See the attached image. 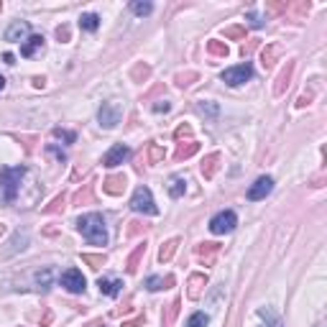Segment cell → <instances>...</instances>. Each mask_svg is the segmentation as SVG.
Instances as JSON below:
<instances>
[{"label": "cell", "mask_w": 327, "mask_h": 327, "mask_svg": "<svg viewBox=\"0 0 327 327\" xmlns=\"http://www.w3.org/2000/svg\"><path fill=\"white\" fill-rule=\"evenodd\" d=\"M77 230L82 233V238L92 245H105L108 243V228H105V217L90 212V215H82L77 220Z\"/></svg>", "instance_id": "6da1fadb"}, {"label": "cell", "mask_w": 327, "mask_h": 327, "mask_svg": "<svg viewBox=\"0 0 327 327\" xmlns=\"http://www.w3.org/2000/svg\"><path fill=\"white\" fill-rule=\"evenodd\" d=\"M26 171H28L26 166H5V169H0V189H3V195H5V202H16Z\"/></svg>", "instance_id": "7a4b0ae2"}, {"label": "cell", "mask_w": 327, "mask_h": 327, "mask_svg": "<svg viewBox=\"0 0 327 327\" xmlns=\"http://www.w3.org/2000/svg\"><path fill=\"white\" fill-rule=\"evenodd\" d=\"M130 207L136 212H143V215H159V207L154 202V195L148 187H138L133 192V200H130Z\"/></svg>", "instance_id": "3957f363"}, {"label": "cell", "mask_w": 327, "mask_h": 327, "mask_svg": "<svg viewBox=\"0 0 327 327\" xmlns=\"http://www.w3.org/2000/svg\"><path fill=\"white\" fill-rule=\"evenodd\" d=\"M235 225H238V215H235L233 210H222V212H217V215L210 220V230H212L215 235L233 233Z\"/></svg>", "instance_id": "277c9868"}, {"label": "cell", "mask_w": 327, "mask_h": 327, "mask_svg": "<svg viewBox=\"0 0 327 327\" xmlns=\"http://www.w3.org/2000/svg\"><path fill=\"white\" fill-rule=\"evenodd\" d=\"M121 118H123V110L121 105H115V102H102L100 110H97V121L102 128H115L118 123H121Z\"/></svg>", "instance_id": "5b68a950"}, {"label": "cell", "mask_w": 327, "mask_h": 327, "mask_svg": "<svg viewBox=\"0 0 327 327\" xmlns=\"http://www.w3.org/2000/svg\"><path fill=\"white\" fill-rule=\"evenodd\" d=\"M250 77H253V67H250L248 62H245V64H238V67H230V69L222 72V82L230 84V87L243 84V82H248Z\"/></svg>", "instance_id": "8992f818"}, {"label": "cell", "mask_w": 327, "mask_h": 327, "mask_svg": "<svg viewBox=\"0 0 327 327\" xmlns=\"http://www.w3.org/2000/svg\"><path fill=\"white\" fill-rule=\"evenodd\" d=\"M59 281H62V286H64L67 291H72V294H82V291L87 289V281H84L82 271H77V269H67Z\"/></svg>", "instance_id": "52a82bcc"}, {"label": "cell", "mask_w": 327, "mask_h": 327, "mask_svg": "<svg viewBox=\"0 0 327 327\" xmlns=\"http://www.w3.org/2000/svg\"><path fill=\"white\" fill-rule=\"evenodd\" d=\"M125 159H130V148L128 146H123V143H115L110 151L102 156V166H108V169H113V166H118V164H123Z\"/></svg>", "instance_id": "ba28073f"}, {"label": "cell", "mask_w": 327, "mask_h": 327, "mask_svg": "<svg viewBox=\"0 0 327 327\" xmlns=\"http://www.w3.org/2000/svg\"><path fill=\"white\" fill-rule=\"evenodd\" d=\"M271 189H274V179H271V176H258V179L253 182V187L248 189V200L250 202L263 200L266 195H271Z\"/></svg>", "instance_id": "9c48e42d"}, {"label": "cell", "mask_w": 327, "mask_h": 327, "mask_svg": "<svg viewBox=\"0 0 327 327\" xmlns=\"http://www.w3.org/2000/svg\"><path fill=\"white\" fill-rule=\"evenodd\" d=\"M28 34H31V26H28V21H13L8 26V31H5V41L18 43V41H26Z\"/></svg>", "instance_id": "30bf717a"}, {"label": "cell", "mask_w": 327, "mask_h": 327, "mask_svg": "<svg viewBox=\"0 0 327 327\" xmlns=\"http://www.w3.org/2000/svg\"><path fill=\"white\" fill-rule=\"evenodd\" d=\"M125 187H128V182H125L123 174H113L102 182V192H105V195H113V197H121L125 192Z\"/></svg>", "instance_id": "8fae6325"}, {"label": "cell", "mask_w": 327, "mask_h": 327, "mask_svg": "<svg viewBox=\"0 0 327 327\" xmlns=\"http://www.w3.org/2000/svg\"><path fill=\"white\" fill-rule=\"evenodd\" d=\"M217 250H220L217 243H200V245L195 248V256H197L204 266H212V263H215V256H217Z\"/></svg>", "instance_id": "7c38bea8"}, {"label": "cell", "mask_w": 327, "mask_h": 327, "mask_svg": "<svg viewBox=\"0 0 327 327\" xmlns=\"http://www.w3.org/2000/svg\"><path fill=\"white\" fill-rule=\"evenodd\" d=\"M204 286H207V276L204 274H192L189 281H187V296L189 299H200Z\"/></svg>", "instance_id": "4fadbf2b"}, {"label": "cell", "mask_w": 327, "mask_h": 327, "mask_svg": "<svg viewBox=\"0 0 327 327\" xmlns=\"http://www.w3.org/2000/svg\"><path fill=\"white\" fill-rule=\"evenodd\" d=\"M291 74H294V62H286V67L281 69V74L276 77V84H274V95L281 97L286 92V87H289V80H291Z\"/></svg>", "instance_id": "5bb4252c"}, {"label": "cell", "mask_w": 327, "mask_h": 327, "mask_svg": "<svg viewBox=\"0 0 327 327\" xmlns=\"http://www.w3.org/2000/svg\"><path fill=\"white\" fill-rule=\"evenodd\" d=\"M39 49H43V36H41V34H34V36H28V39H26V43L21 46V56L31 59Z\"/></svg>", "instance_id": "9a60e30c"}, {"label": "cell", "mask_w": 327, "mask_h": 327, "mask_svg": "<svg viewBox=\"0 0 327 327\" xmlns=\"http://www.w3.org/2000/svg\"><path fill=\"white\" fill-rule=\"evenodd\" d=\"M143 256H146V241L133 248V253H130L128 261H125V271H128V274H136V271H138V263H141Z\"/></svg>", "instance_id": "2e32d148"}, {"label": "cell", "mask_w": 327, "mask_h": 327, "mask_svg": "<svg viewBox=\"0 0 327 327\" xmlns=\"http://www.w3.org/2000/svg\"><path fill=\"white\" fill-rule=\"evenodd\" d=\"M97 286H100V291L105 294V296H118V294H121V289H123V281L121 279H100Z\"/></svg>", "instance_id": "e0dca14e"}, {"label": "cell", "mask_w": 327, "mask_h": 327, "mask_svg": "<svg viewBox=\"0 0 327 327\" xmlns=\"http://www.w3.org/2000/svg\"><path fill=\"white\" fill-rule=\"evenodd\" d=\"M179 238H171V241H166V243H164L161 248H159V261L161 263H169L171 258H174V253H176V248H179Z\"/></svg>", "instance_id": "ac0fdd59"}, {"label": "cell", "mask_w": 327, "mask_h": 327, "mask_svg": "<svg viewBox=\"0 0 327 327\" xmlns=\"http://www.w3.org/2000/svg\"><path fill=\"white\" fill-rule=\"evenodd\" d=\"M166 189H169V197L179 200V197H184V192H187V179H184V176H171Z\"/></svg>", "instance_id": "d6986e66"}, {"label": "cell", "mask_w": 327, "mask_h": 327, "mask_svg": "<svg viewBox=\"0 0 327 327\" xmlns=\"http://www.w3.org/2000/svg\"><path fill=\"white\" fill-rule=\"evenodd\" d=\"M200 151V143L197 141H187V143H179V148L174 151V159L176 161H184V159H189V156H195Z\"/></svg>", "instance_id": "ffe728a7"}, {"label": "cell", "mask_w": 327, "mask_h": 327, "mask_svg": "<svg viewBox=\"0 0 327 327\" xmlns=\"http://www.w3.org/2000/svg\"><path fill=\"white\" fill-rule=\"evenodd\" d=\"M217 164H220V154H210V156H204V161H202V176H204V179H212V176H215Z\"/></svg>", "instance_id": "44dd1931"}, {"label": "cell", "mask_w": 327, "mask_h": 327, "mask_svg": "<svg viewBox=\"0 0 327 327\" xmlns=\"http://www.w3.org/2000/svg\"><path fill=\"white\" fill-rule=\"evenodd\" d=\"M171 284H174V276H166V279H161V276H148V279H146L148 291H161V289H169Z\"/></svg>", "instance_id": "7402d4cb"}, {"label": "cell", "mask_w": 327, "mask_h": 327, "mask_svg": "<svg viewBox=\"0 0 327 327\" xmlns=\"http://www.w3.org/2000/svg\"><path fill=\"white\" fill-rule=\"evenodd\" d=\"M80 28H82V31H97V28H100V16H97V13H82V16H80Z\"/></svg>", "instance_id": "603a6c76"}, {"label": "cell", "mask_w": 327, "mask_h": 327, "mask_svg": "<svg viewBox=\"0 0 327 327\" xmlns=\"http://www.w3.org/2000/svg\"><path fill=\"white\" fill-rule=\"evenodd\" d=\"M279 54H281V46H279V43H269V46H266V49L261 51V64H263L266 69H269Z\"/></svg>", "instance_id": "cb8c5ba5"}, {"label": "cell", "mask_w": 327, "mask_h": 327, "mask_svg": "<svg viewBox=\"0 0 327 327\" xmlns=\"http://www.w3.org/2000/svg\"><path fill=\"white\" fill-rule=\"evenodd\" d=\"M92 189L95 184H84L82 189L74 192V197H72V204H87V202H92Z\"/></svg>", "instance_id": "d4e9b609"}, {"label": "cell", "mask_w": 327, "mask_h": 327, "mask_svg": "<svg viewBox=\"0 0 327 327\" xmlns=\"http://www.w3.org/2000/svg\"><path fill=\"white\" fill-rule=\"evenodd\" d=\"M51 269H43V271H36L34 274V281H36V289H41V291H46L49 286H51Z\"/></svg>", "instance_id": "484cf974"}, {"label": "cell", "mask_w": 327, "mask_h": 327, "mask_svg": "<svg viewBox=\"0 0 327 327\" xmlns=\"http://www.w3.org/2000/svg\"><path fill=\"white\" fill-rule=\"evenodd\" d=\"M207 51H210L212 56H222V59L230 54L228 43H222V41H217V39H210V41H207Z\"/></svg>", "instance_id": "4316f807"}, {"label": "cell", "mask_w": 327, "mask_h": 327, "mask_svg": "<svg viewBox=\"0 0 327 327\" xmlns=\"http://www.w3.org/2000/svg\"><path fill=\"white\" fill-rule=\"evenodd\" d=\"M148 77H151V67L143 64V62L130 69V80H133V82H146Z\"/></svg>", "instance_id": "83f0119b"}, {"label": "cell", "mask_w": 327, "mask_h": 327, "mask_svg": "<svg viewBox=\"0 0 327 327\" xmlns=\"http://www.w3.org/2000/svg\"><path fill=\"white\" fill-rule=\"evenodd\" d=\"M197 110H200L202 115H207V118H217V113H220L217 102H210V100H200V102H197Z\"/></svg>", "instance_id": "f1b7e54d"}, {"label": "cell", "mask_w": 327, "mask_h": 327, "mask_svg": "<svg viewBox=\"0 0 327 327\" xmlns=\"http://www.w3.org/2000/svg\"><path fill=\"white\" fill-rule=\"evenodd\" d=\"M28 245V235L26 233H16L13 235V241H10V250L8 253H18V250H23Z\"/></svg>", "instance_id": "f546056e"}, {"label": "cell", "mask_w": 327, "mask_h": 327, "mask_svg": "<svg viewBox=\"0 0 327 327\" xmlns=\"http://www.w3.org/2000/svg\"><path fill=\"white\" fill-rule=\"evenodd\" d=\"M130 10L136 13V16H148V13L154 10V5L148 3V0H133V3H130Z\"/></svg>", "instance_id": "4dcf8cb0"}, {"label": "cell", "mask_w": 327, "mask_h": 327, "mask_svg": "<svg viewBox=\"0 0 327 327\" xmlns=\"http://www.w3.org/2000/svg\"><path fill=\"white\" fill-rule=\"evenodd\" d=\"M195 80H197V72H179V74L174 77L176 87H182V90H184V87H189Z\"/></svg>", "instance_id": "1f68e13d"}, {"label": "cell", "mask_w": 327, "mask_h": 327, "mask_svg": "<svg viewBox=\"0 0 327 327\" xmlns=\"http://www.w3.org/2000/svg\"><path fill=\"white\" fill-rule=\"evenodd\" d=\"M164 148L159 146V143H148V164H159V161H164Z\"/></svg>", "instance_id": "d6a6232c"}, {"label": "cell", "mask_w": 327, "mask_h": 327, "mask_svg": "<svg viewBox=\"0 0 327 327\" xmlns=\"http://www.w3.org/2000/svg\"><path fill=\"white\" fill-rule=\"evenodd\" d=\"M82 261L90 266V269H100V266L105 263V256L102 253H82Z\"/></svg>", "instance_id": "836d02e7"}, {"label": "cell", "mask_w": 327, "mask_h": 327, "mask_svg": "<svg viewBox=\"0 0 327 327\" xmlns=\"http://www.w3.org/2000/svg\"><path fill=\"white\" fill-rule=\"evenodd\" d=\"M207 322H210V317H207L204 312H195V315L187 320V327H207Z\"/></svg>", "instance_id": "e575fe53"}, {"label": "cell", "mask_w": 327, "mask_h": 327, "mask_svg": "<svg viewBox=\"0 0 327 327\" xmlns=\"http://www.w3.org/2000/svg\"><path fill=\"white\" fill-rule=\"evenodd\" d=\"M222 34H225V39H245V28L243 26H228V28H222Z\"/></svg>", "instance_id": "d590c367"}, {"label": "cell", "mask_w": 327, "mask_h": 327, "mask_svg": "<svg viewBox=\"0 0 327 327\" xmlns=\"http://www.w3.org/2000/svg\"><path fill=\"white\" fill-rule=\"evenodd\" d=\"M64 202H67V197H64V195H59V197H54V202H51L49 207H43V212H49V215L62 212V210H64Z\"/></svg>", "instance_id": "8d00e7d4"}, {"label": "cell", "mask_w": 327, "mask_h": 327, "mask_svg": "<svg viewBox=\"0 0 327 327\" xmlns=\"http://www.w3.org/2000/svg\"><path fill=\"white\" fill-rule=\"evenodd\" d=\"M245 21H248L250 28H263V26H266V18L258 16V13H253V10H248V13H245Z\"/></svg>", "instance_id": "74e56055"}, {"label": "cell", "mask_w": 327, "mask_h": 327, "mask_svg": "<svg viewBox=\"0 0 327 327\" xmlns=\"http://www.w3.org/2000/svg\"><path fill=\"white\" fill-rule=\"evenodd\" d=\"M258 315H261L263 320H269V325H271V327H281V320L274 315V309H269V307H261V309H258Z\"/></svg>", "instance_id": "f35d334b"}, {"label": "cell", "mask_w": 327, "mask_h": 327, "mask_svg": "<svg viewBox=\"0 0 327 327\" xmlns=\"http://www.w3.org/2000/svg\"><path fill=\"white\" fill-rule=\"evenodd\" d=\"M179 299H174L171 304H169V312H166V317H164V325H171L174 320H176V315H179Z\"/></svg>", "instance_id": "ab89813d"}, {"label": "cell", "mask_w": 327, "mask_h": 327, "mask_svg": "<svg viewBox=\"0 0 327 327\" xmlns=\"http://www.w3.org/2000/svg\"><path fill=\"white\" fill-rule=\"evenodd\" d=\"M54 136L62 138V141H67V143H74V141H77V136H74L72 130H62V128H54Z\"/></svg>", "instance_id": "60d3db41"}, {"label": "cell", "mask_w": 327, "mask_h": 327, "mask_svg": "<svg viewBox=\"0 0 327 327\" xmlns=\"http://www.w3.org/2000/svg\"><path fill=\"white\" fill-rule=\"evenodd\" d=\"M141 230H146V225H141L138 220H130V222H128V230H125V235H128V238H133V235H138Z\"/></svg>", "instance_id": "b9f144b4"}, {"label": "cell", "mask_w": 327, "mask_h": 327, "mask_svg": "<svg viewBox=\"0 0 327 327\" xmlns=\"http://www.w3.org/2000/svg\"><path fill=\"white\" fill-rule=\"evenodd\" d=\"M187 136H192V125H187V123H182L179 128L174 130V138H176V141H182V138H187Z\"/></svg>", "instance_id": "7bdbcfd3"}, {"label": "cell", "mask_w": 327, "mask_h": 327, "mask_svg": "<svg viewBox=\"0 0 327 327\" xmlns=\"http://www.w3.org/2000/svg\"><path fill=\"white\" fill-rule=\"evenodd\" d=\"M56 39L62 41V43H67L69 41V26H59L56 28Z\"/></svg>", "instance_id": "ee69618b"}, {"label": "cell", "mask_w": 327, "mask_h": 327, "mask_svg": "<svg viewBox=\"0 0 327 327\" xmlns=\"http://www.w3.org/2000/svg\"><path fill=\"white\" fill-rule=\"evenodd\" d=\"M46 151H49V154H54V156H56L59 161H67V154L62 151V148H56L54 143H49V146H46Z\"/></svg>", "instance_id": "f6af8a7d"}, {"label": "cell", "mask_w": 327, "mask_h": 327, "mask_svg": "<svg viewBox=\"0 0 327 327\" xmlns=\"http://www.w3.org/2000/svg\"><path fill=\"white\" fill-rule=\"evenodd\" d=\"M143 322H146V317H143V315H138V317H133V320H125V322H123V327H141Z\"/></svg>", "instance_id": "bcb514c9"}, {"label": "cell", "mask_w": 327, "mask_h": 327, "mask_svg": "<svg viewBox=\"0 0 327 327\" xmlns=\"http://www.w3.org/2000/svg\"><path fill=\"white\" fill-rule=\"evenodd\" d=\"M169 110H171V105H169L166 100H161V102H156V105H154V113H169Z\"/></svg>", "instance_id": "7dc6e473"}, {"label": "cell", "mask_w": 327, "mask_h": 327, "mask_svg": "<svg viewBox=\"0 0 327 327\" xmlns=\"http://www.w3.org/2000/svg\"><path fill=\"white\" fill-rule=\"evenodd\" d=\"M256 46H258V41H250V43H248V46H245V43H243V49H241V54L245 56V54H250V51H253Z\"/></svg>", "instance_id": "c3c4849f"}, {"label": "cell", "mask_w": 327, "mask_h": 327, "mask_svg": "<svg viewBox=\"0 0 327 327\" xmlns=\"http://www.w3.org/2000/svg\"><path fill=\"white\" fill-rule=\"evenodd\" d=\"M3 62L13 67V64H16V56H13V54H3Z\"/></svg>", "instance_id": "681fc988"}, {"label": "cell", "mask_w": 327, "mask_h": 327, "mask_svg": "<svg viewBox=\"0 0 327 327\" xmlns=\"http://www.w3.org/2000/svg\"><path fill=\"white\" fill-rule=\"evenodd\" d=\"M31 82H34V87H39V90H41L43 84H46V80H43V77H34Z\"/></svg>", "instance_id": "f907efd6"}, {"label": "cell", "mask_w": 327, "mask_h": 327, "mask_svg": "<svg viewBox=\"0 0 327 327\" xmlns=\"http://www.w3.org/2000/svg\"><path fill=\"white\" fill-rule=\"evenodd\" d=\"M3 87H5V77H3V74H0V90H3Z\"/></svg>", "instance_id": "816d5d0a"}, {"label": "cell", "mask_w": 327, "mask_h": 327, "mask_svg": "<svg viewBox=\"0 0 327 327\" xmlns=\"http://www.w3.org/2000/svg\"><path fill=\"white\" fill-rule=\"evenodd\" d=\"M5 235V225H3V222H0V238H3Z\"/></svg>", "instance_id": "f5cc1de1"}]
</instances>
